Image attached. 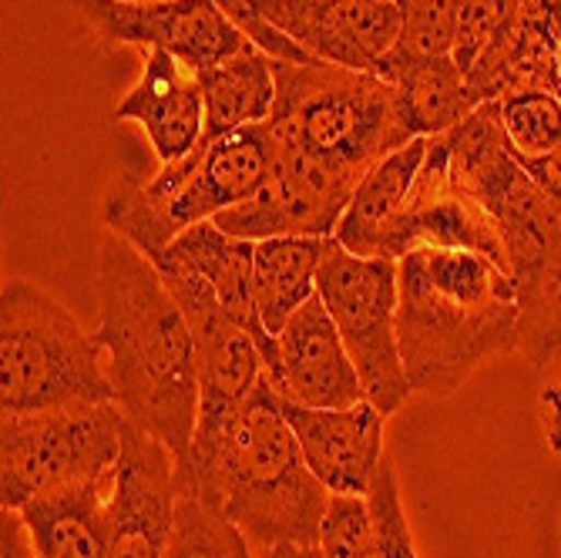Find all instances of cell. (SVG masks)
<instances>
[{"instance_id":"6da1fadb","label":"cell","mask_w":561,"mask_h":558,"mask_svg":"<svg viewBox=\"0 0 561 558\" xmlns=\"http://www.w3.org/2000/svg\"><path fill=\"white\" fill-rule=\"evenodd\" d=\"M98 330L115 400L131 424L159 437L185 465L198 421L195 340L175 296L148 257L115 236L94 266Z\"/></svg>"},{"instance_id":"7a4b0ae2","label":"cell","mask_w":561,"mask_h":558,"mask_svg":"<svg viewBox=\"0 0 561 558\" xmlns=\"http://www.w3.org/2000/svg\"><path fill=\"white\" fill-rule=\"evenodd\" d=\"M397 340L414 394L461 390L522 346L512 280L468 249L407 252L397 263Z\"/></svg>"},{"instance_id":"3957f363","label":"cell","mask_w":561,"mask_h":558,"mask_svg":"<svg viewBox=\"0 0 561 558\" xmlns=\"http://www.w3.org/2000/svg\"><path fill=\"white\" fill-rule=\"evenodd\" d=\"M179 491L236 522L256 555L286 542L317 545L333 498L306 465L270 384L219 434L192 444L179 465Z\"/></svg>"},{"instance_id":"277c9868","label":"cell","mask_w":561,"mask_h":558,"mask_svg":"<svg viewBox=\"0 0 561 558\" xmlns=\"http://www.w3.org/2000/svg\"><path fill=\"white\" fill-rule=\"evenodd\" d=\"M454 179L491 213L518 303V340L535 371L561 357V206L528 179L504 141L497 101L444 132Z\"/></svg>"},{"instance_id":"5b68a950","label":"cell","mask_w":561,"mask_h":558,"mask_svg":"<svg viewBox=\"0 0 561 558\" xmlns=\"http://www.w3.org/2000/svg\"><path fill=\"white\" fill-rule=\"evenodd\" d=\"M276 105L270 135L333 172L360 182L390 151L411 145L390 81L327 61L286 65L273 61Z\"/></svg>"},{"instance_id":"8992f818","label":"cell","mask_w":561,"mask_h":558,"mask_svg":"<svg viewBox=\"0 0 561 558\" xmlns=\"http://www.w3.org/2000/svg\"><path fill=\"white\" fill-rule=\"evenodd\" d=\"M273 166L270 125H249L202 141L188 159L162 166L156 179L128 182L105 202V223L141 257L156 260L192 226L213 223L266 182Z\"/></svg>"},{"instance_id":"52a82bcc","label":"cell","mask_w":561,"mask_h":558,"mask_svg":"<svg viewBox=\"0 0 561 558\" xmlns=\"http://www.w3.org/2000/svg\"><path fill=\"white\" fill-rule=\"evenodd\" d=\"M115 400L101 346L78 317L24 276L0 289V411Z\"/></svg>"},{"instance_id":"ba28073f","label":"cell","mask_w":561,"mask_h":558,"mask_svg":"<svg viewBox=\"0 0 561 558\" xmlns=\"http://www.w3.org/2000/svg\"><path fill=\"white\" fill-rule=\"evenodd\" d=\"M125 411L118 400L71 403L0 418V509H24L37 494L112 478L122 458Z\"/></svg>"},{"instance_id":"9c48e42d","label":"cell","mask_w":561,"mask_h":558,"mask_svg":"<svg viewBox=\"0 0 561 558\" xmlns=\"http://www.w3.org/2000/svg\"><path fill=\"white\" fill-rule=\"evenodd\" d=\"M317 293L346 343L367 400L387 418L397 414L414 394L397 340V263L353 257L330 239Z\"/></svg>"},{"instance_id":"30bf717a","label":"cell","mask_w":561,"mask_h":558,"mask_svg":"<svg viewBox=\"0 0 561 558\" xmlns=\"http://www.w3.org/2000/svg\"><path fill=\"white\" fill-rule=\"evenodd\" d=\"M151 266L159 270L188 320L198 371V421L192 444L209 441L270 384L266 353L263 343L252 337V330H245L236 317L226 314L213 286L195 270L165 257L151 260Z\"/></svg>"},{"instance_id":"8fae6325","label":"cell","mask_w":561,"mask_h":558,"mask_svg":"<svg viewBox=\"0 0 561 558\" xmlns=\"http://www.w3.org/2000/svg\"><path fill=\"white\" fill-rule=\"evenodd\" d=\"M81 11L101 41L165 50L195 75L256 47L216 0H81Z\"/></svg>"},{"instance_id":"7c38bea8","label":"cell","mask_w":561,"mask_h":558,"mask_svg":"<svg viewBox=\"0 0 561 558\" xmlns=\"http://www.w3.org/2000/svg\"><path fill=\"white\" fill-rule=\"evenodd\" d=\"M356 185L330 166L273 141V166L266 182L239 206L219 213L213 223L249 242L279 236H323L330 239L350 206Z\"/></svg>"},{"instance_id":"4fadbf2b","label":"cell","mask_w":561,"mask_h":558,"mask_svg":"<svg viewBox=\"0 0 561 558\" xmlns=\"http://www.w3.org/2000/svg\"><path fill=\"white\" fill-rule=\"evenodd\" d=\"M313 61L380 75L400 41L393 0H245Z\"/></svg>"},{"instance_id":"5bb4252c","label":"cell","mask_w":561,"mask_h":558,"mask_svg":"<svg viewBox=\"0 0 561 558\" xmlns=\"http://www.w3.org/2000/svg\"><path fill=\"white\" fill-rule=\"evenodd\" d=\"M417 249H468L504 270L497 226L481 202L454 179L444 135L431 138L411 202L383 239L380 257L400 263L407 252Z\"/></svg>"},{"instance_id":"9a60e30c","label":"cell","mask_w":561,"mask_h":558,"mask_svg":"<svg viewBox=\"0 0 561 558\" xmlns=\"http://www.w3.org/2000/svg\"><path fill=\"white\" fill-rule=\"evenodd\" d=\"M179 501L175 454L138 424H125L115 465L112 512L115 532L108 558H162Z\"/></svg>"},{"instance_id":"2e32d148","label":"cell","mask_w":561,"mask_h":558,"mask_svg":"<svg viewBox=\"0 0 561 558\" xmlns=\"http://www.w3.org/2000/svg\"><path fill=\"white\" fill-rule=\"evenodd\" d=\"M270 387L279 400L302 403V408H353L367 400L360 374L320 293L302 303L276 337Z\"/></svg>"},{"instance_id":"e0dca14e","label":"cell","mask_w":561,"mask_h":558,"mask_svg":"<svg viewBox=\"0 0 561 558\" xmlns=\"http://www.w3.org/2000/svg\"><path fill=\"white\" fill-rule=\"evenodd\" d=\"M302 458L330 494L367 498L370 485L383 465V421L370 400L353 408H302L279 400Z\"/></svg>"},{"instance_id":"ac0fdd59","label":"cell","mask_w":561,"mask_h":558,"mask_svg":"<svg viewBox=\"0 0 561 558\" xmlns=\"http://www.w3.org/2000/svg\"><path fill=\"white\" fill-rule=\"evenodd\" d=\"M561 50V0H515L512 14L488 41L468 71V84L478 98L497 101L507 91H551Z\"/></svg>"},{"instance_id":"d6986e66","label":"cell","mask_w":561,"mask_h":558,"mask_svg":"<svg viewBox=\"0 0 561 558\" xmlns=\"http://www.w3.org/2000/svg\"><path fill=\"white\" fill-rule=\"evenodd\" d=\"M115 122L141 125L162 166L188 159L206 135L198 75L165 50H148L145 71L115 109Z\"/></svg>"},{"instance_id":"ffe728a7","label":"cell","mask_w":561,"mask_h":558,"mask_svg":"<svg viewBox=\"0 0 561 558\" xmlns=\"http://www.w3.org/2000/svg\"><path fill=\"white\" fill-rule=\"evenodd\" d=\"M112 478L37 494L21 512L37 558H108L115 512Z\"/></svg>"},{"instance_id":"44dd1931","label":"cell","mask_w":561,"mask_h":558,"mask_svg":"<svg viewBox=\"0 0 561 558\" xmlns=\"http://www.w3.org/2000/svg\"><path fill=\"white\" fill-rule=\"evenodd\" d=\"M252 249H256V242L236 239V236L222 232L216 223H198L188 232H182L162 252V257L195 270L202 280L213 286V293L226 307V314L236 317L245 330H252V337L263 343L266 371H273V364H276V337L266 333V327H263V320L256 314V299H252Z\"/></svg>"},{"instance_id":"7402d4cb","label":"cell","mask_w":561,"mask_h":558,"mask_svg":"<svg viewBox=\"0 0 561 558\" xmlns=\"http://www.w3.org/2000/svg\"><path fill=\"white\" fill-rule=\"evenodd\" d=\"M431 138H414L380 159L356 185L350 206L333 232V239L353 252V257H380V246L403 216L407 202H411L414 182L421 175V166L427 159Z\"/></svg>"},{"instance_id":"603a6c76","label":"cell","mask_w":561,"mask_h":558,"mask_svg":"<svg viewBox=\"0 0 561 558\" xmlns=\"http://www.w3.org/2000/svg\"><path fill=\"white\" fill-rule=\"evenodd\" d=\"M380 78L397 88L400 115L411 138H437L478 109L468 75L454 55L383 61Z\"/></svg>"},{"instance_id":"cb8c5ba5","label":"cell","mask_w":561,"mask_h":558,"mask_svg":"<svg viewBox=\"0 0 561 558\" xmlns=\"http://www.w3.org/2000/svg\"><path fill=\"white\" fill-rule=\"evenodd\" d=\"M330 239L279 236L263 239L252 249V299H256V314L270 337H279L302 303L317 296V280Z\"/></svg>"},{"instance_id":"d4e9b609","label":"cell","mask_w":561,"mask_h":558,"mask_svg":"<svg viewBox=\"0 0 561 558\" xmlns=\"http://www.w3.org/2000/svg\"><path fill=\"white\" fill-rule=\"evenodd\" d=\"M202 101H206V135L202 141L226 138L239 128L263 125L276 105V71L273 58L260 47L198 71Z\"/></svg>"},{"instance_id":"484cf974","label":"cell","mask_w":561,"mask_h":558,"mask_svg":"<svg viewBox=\"0 0 561 558\" xmlns=\"http://www.w3.org/2000/svg\"><path fill=\"white\" fill-rule=\"evenodd\" d=\"M162 558H256L245 532L192 491H179Z\"/></svg>"},{"instance_id":"4316f807","label":"cell","mask_w":561,"mask_h":558,"mask_svg":"<svg viewBox=\"0 0 561 558\" xmlns=\"http://www.w3.org/2000/svg\"><path fill=\"white\" fill-rule=\"evenodd\" d=\"M497 118L518 162L541 159L561 141V98L551 91H507L497 98Z\"/></svg>"},{"instance_id":"83f0119b","label":"cell","mask_w":561,"mask_h":558,"mask_svg":"<svg viewBox=\"0 0 561 558\" xmlns=\"http://www.w3.org/2000/svg\"><path fill=\"white\" fill-rule=\"evenodd\" d=\"M393 4L400 11L403 27L387 61H417V58L450 55L457 0H393Z\"/></svg>"},{"instance_id":"f1b7e54d","label":"cell","mask_w":561,"mask_h":558,"mask_svg":"<svg viewBox=\"0 0 561 558\" xmlns=\"http://www.w3.org/2000/svg\"><path fill=\"white\" fill-rule=\"evenodd\" d=\"M323 558H380L377 522L367 498L333 494L317 542Z\"/></svg>"},{"instance_id":"f546056e","label":"cell","mask_w":561,"mask_h":558,"mask_svg":"<svg viewBox=\"0 0 561 558\" xmlns=\"http://www.w3.org/2000/svg\"><path fill=\"white\" fill-rule=\"evenodd\" d=\"M370 512L377 522V542H380V558H421L414 535H411V522H407L403 512V498H400V481L393 471V462L383 458L374 485H370Z\"/></svg>"},{"instance_id":"4dcf8cb0","label":"cell","mask_w":561,"mask_h":558,"mask_svg":"<svg viewBox=\"0 0 561 558\" xmlns=\"http://www.w3.org/2000/svg\"><path fill=\"white\" fill-rule=\"evenodd\" d=\"M515 0H457V21H454V61L471 71L478 55L488 47V41L497 34V27L512 14Z\"/></svg>"},{"instance_id":"1f68e13d","label":"cell","mask_w":561,"mask_h":558,"mask_svg":"<svg viewBox=\"0 0 561 558\" xmlns=\"http://www.w3.org/2000/svg\"><path fill=\"white\" fill-rule=\"evenodd\" d=\"M528 179L554 202V206H561V141L548 151V156L541 159H531V162H518Z\"/></svg>"},{"instance_id":"d6a6232c","label":"cell","mask_w":561,"mask_h":558,"mask_svg":"<svg viewBox=\"0 0 561 558\" xmlns=\"http://www.w3.org/2000/svg\"><path fill=\"white\" fill-rule=\"evenodd\" d=\"M0 545H4L0 558H37L31 545V532L18 509H4V519H0Z\"/></svg>"},{"instance_id":"836d02e7","label":"cell","mask_w":561,"mask_h":558,"mask_svg":"<svg viewBox=\"0 0 561 558\" xmlns=\"http://www.w3.org/2000/svg\"><path fill=\"white\" fill-rule=\"evenodd\" d=\"M538 411H541V428L545 441L554 454H561V384H551L538 397Z\"/></svg>"},{"instance_id":"e575fe53","label":"cell","mask_w":561,"mask_h":558,"mask_svg":"<svg viewBox=\"0 0 561 558\" xmlns=\"http://www.w3.org/2000/svg\"><path fill=\"white\" fill-rule=\"evenodd\" d=\"M256 558H323L317 545H276V548H266L260 551Z\"/></svg>"}]
</instances>
